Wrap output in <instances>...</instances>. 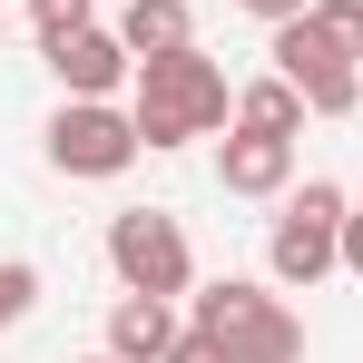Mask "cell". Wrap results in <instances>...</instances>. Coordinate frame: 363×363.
Instances as JSON below:
<instances>
[{
  "instance_id": "52a82bcc",
  "label": "cell",
  "mask_w": 363,
  "mask_h": 363,
  "mask_svg": "<svg viewBox=\"0 0 363 363\" xmlns=\"http://www.w3.org/2000/svg\"><path fill=\"white\" fill-rule=\"evenodd\" d=\"M50 50V69H60L69 99H118V79H138V60H128L118 30H69V40H40Z\"/></svg>"
},
{
  "instance_id": "277c9868",
  "label": "cell",
  "mask_w": 363,
  "mask_h": 363,
  "mask_svg": "<svg viewBox=\"0 0 363 363\" xmlns=\"http://www.w3.org/2000/svg\"><path fill=\"white\" fill-rule=\"evenodd\" d=\"M108 265H118L128 295H186L196 285V255H186V226L157 216V206H128L108 216Z\"/></svg>"
},
{
  "instance_id": "5bb4252c",
  "label": "cell",
  "mask_w": 363,
  "mask_h": 363,
  "mask_svg": "<svg viewBox=\"0 0 363 363\" xmlns=\"http://www.w3.org/2000/svg\"><path fill=\"white\" fill-rule=\"evenodd\" d=\"M30 20H40V40H69V30H89V0H30Z\"/></svg>"
},
{
  "instance_id": "ac0fdd59",
  "label": "cell",
  "mask_w": 363,
  "mask_h": 363,
  "mask_svg": "<svg viewBox=\"0 0 363 363\" xmlns=\"http://www.w3.org/2000/svg\"><path fill=\"white\" fill-rule=\"evenodd\" d=\"M89 363H118V354H89Z\"/></svg>"
},
{
  "instance_id": "9a60e30c",
  "label": "cell",
  "mask_w": 363,
  "mask_h": 363,
  "mask_svg": "<svg viewBox=\"0 0 363 363\" xmlns=\"http://www.w3.org/2000/svg\"><path fill=\"white\" fill-rule=\"evenodd\" d=\"M167 363H226V344H216V334H206V324H186L177 344H167Z\"/></svg>"
},
{
  "instance_id": "2e32d148",
  "label": "cell",
  "mask_w": 363,
  "mask_h": 363,
  "mask_svg": "<svg viewBox=\"0 0 363 363\" xmlns=\"http://www.w3.org/2000/svg\"><path fill=\"white\" fill-rule=\"evenodd\" d=\"M245 10H255V20H265V30H275V20H304V10H314V0H245Z\"/></svg>"
},
{
  "instance_id": "8fae6325",
  "label": "cell",
  "mask_w": 363,
  "mask_h": 363,
  "mask_svg": "<svg viewBox=\"0 0 363 363\" xmlns=\"http://www.w3.org/2000/svg\"><path fill=\"white\" fill-rule=\"evenodd\" d=\"M314 118L304 108V89L275 69V79H255V89H236V128H265V138H295V128Z\"/></svg>"
},
{
  "instance_id": "5b68a950",
  "label": "cell",
  "mask_w": 363,
  "mask_h": 363,
  "mask_svg": "<svg viewBox=\"0 0 363 363\" xmlns=\"http://www.w3.org/2000/svg\"><path fill=\"white\" fill-rule=\"evenodd\" d=\"M138 147H147L138 118L108 108V99H69L60 118H50V167H60V177H128Z\"/></svg>"
},
{
  "instance_id": "7a4b0ae2",
  "label": "cell",
  "mask_w": 363,
  "mask_h": 363,
  "mask_svg": "<svg viewBox=\"0 0 363 363\" xmlns=\"http://www.w3.org/2000/svg\"><path fill=\"white\" fill-rule=\"evenodd\" d=\"M344 216H354V196L324 177H304L285 196V216H275V236H265V265H275V285H324L334 265H344Z\"/></svg>"
},
{
  "instance_id": "30bf717a",
  "label": "cell",
  "mask_w": 363,
  "mask_h": 363,
  "mask_svg": "<svg viewBox=\"0 0 363 363\" xmlns=\"http://www.w3.org/2000/svg\"><path fill=\"white\" fill-rule=\"evenodd\" d=\"M118 40H128V60H157V50H186L196 40V20H186V0H128Z\"/></svg>"
},
{
  "instance_id": "9c48e42d",
  "label": "cell",
  "mask_w": 363,
  "mask_h": 363,
  "mask_svg": "<svg viewBox=\"0 0 363 363\" xmlns=\"http://www.w3.org/2000/svg\"><path fill=\"white\" fill-rule=\"evenodd\" d=\"M177 295H118L108 304V354L118 363H167V344H177Z\"/></svg>"
},
{
  "instance_id": "e0dca14e",
  "label": "cell",
  "mask_w": 363,
  "mask_h": 363,
  "mask_svg": "<svg viewBox=\"0 0 363 363\" xmlns=\"http://www.w3.org/2000/svg\"><path fill=\"white\" fill-rule=\"evenodd\" d=\"M344 275H363V206L344 216Z\"/></svg>"
},
{
  "instance_id": "7c38bea8",
  "label": "cell",
  "mask_w": 363,
  "mask_h": 363,
  "mask_svg": "<svg viewBox=\"0 0 363 363\" xmlns=\"http://www.w3.org/2000/svg\"><path fill=\"white\" fill-rule=\"evenodd\" d=\"M30 304H40V265H20V255H0V334H10V324H20Z\"/></svg>"
},
{
  "instance_id": "4fadbf2b",
  "label": "cell",
  "mask_w": 363,
  "mask_h": 363,
  "mask_svg": "<svg viewBox=\"0 0 363 363\" xmlns=\"http://www.w3.org/2000/svg\"><path fill=\"white\" fill-rule=\"evenodd\" d=\"M314 30H324L334 50H354V60H363V0H314Z\"/></svg>"
},
{
  "instance_id": "3957f363",
  "label": "cell",
  "mask_w": 363,
  "mask_h": 363,
  "mask_svg": "<svg viewBox=\"0 0 363 363\" xmlns=\"http://www.w3.org/2000/svg\"><path fill=\"white\" fill-rule=\"evenodd\" d=\"M196 324L226 344V363H304V324L265 285H245V275H216L196 295Z\"/></svg>"
},
{
  "instance_id": "ba28073f",
  "label": "cell",
  "mask_w": 363,
  "mask_h": 363,
  "mask_svg": "<svg viewBox=\"0 0 363 363\" xmlns=\"http://www.w3.org/2000/svg\"><path fill=\"white\" fill-rule=\"evenodd\" d=\"M285 177H295V138L236 128V138L216 147V186H226V196H285Z\"/></svg>"
},
{
  "instance_id": "6da1fadb",
  "label": "cell",
  "mask_w": 363,
  "mask_h": 363,
  "mask_svg": "<svg viewBox=\"0 0 363 363\" xmlns=\"http://www.w3.org/2000/svg\"><path fill=\"white\" fill-rule=\"evenodd\" d=\"M128 118L147 147H186V138H216V128L236 118V99H226V69L206 60L196 40L186 50H157V60H138V99H128Z\"/></svg>"
},
{
  "instance_id": "8992f818",
  "label": "cell",
  "mask_w": 363,
  "mask_h": 363,
  "mask_svg": "<svg viewBox=\"0 0 363 363\" xmlns=\"http://www.w3.org/2000/svg\"><path fill=\"white\" fill-rule=\"evenodd\" d=\"M275 69L304 89V108H314V118L363 108V60H354V50H334V40L314 30V10H304V20H275Z\"/></svg>"
},
{
  "instance_id": "d6986e66",
  "label": "cell",
  "mask_w": 363,
  "mask_h": 363,
  "mask_svg": "<svg viewBox=\"0 0 363 363\" xmlns=\"http://www.w3.org/2000/svg\"><path fill=\"white\" fill-rule=\"evenodd\" d=\"M354 206H363V196H354Z\"/></svg>"
}]
</instances>
